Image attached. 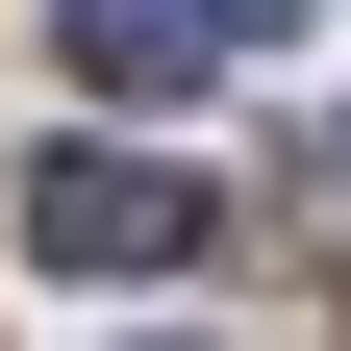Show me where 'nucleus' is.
<instances>
[{
    "label": "nucleus",
    "mask_w": 351,
    "mask_h": 351,
    "mask_svg": "<svg viewBox=\"0 0 351 351\" xmlns=\"http://www.w3.org/2000/svg\"><path fill=\"white\" fill-rule=\"evenodd\" d=\"M201 226H226V201L151 176V151H51V176H25V251H51V276H176Z\"/></svg>",
    "instance_id": "f257e3e1"
},
{
    "label": "nucleus",
    "mask_w": 351,
    "mask_h": 351,
    "mask_svg": "<svg viewBox=\"0 0 351 351\" xmlns=\"http://www.w3.org/2000/svg\"><path fill=\"white\" fill-rule=\"evenodd\" d=\"M51 51L101 75V101H201V51H226V0H51Z\"/></svg>",
    "instance_id": "f03ea898"
},
{
    "label": "nucleus",
    "mask_w": 351,
    "mask_h": 351,
    "mask_svg": "<svg viewBox=\"0 0 351 351\" xmlns=\"http://www.w3.org/2000/svg\"><path fill=\"white\" fill-rule=\"evenodd\" d=\"M226 25H301V0H226Z\"/></svg>",
    "instance_id": "7ed1b4c3"
}]
</instances>
